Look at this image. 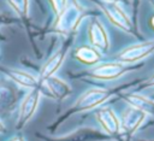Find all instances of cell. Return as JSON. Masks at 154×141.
<instances>
[{
  "instance_id": "5",
  "label": "cell",
  "mask_w": 154,
  "mask_h": 141,
  "mask_svg": "<svg viewBox=\"0 0 154 141\" xmlns=\"http://www.w3.org/2000/svg\"><path fill=\"white\" fill-rule=\"evenodd\" d=\"M99 117L101 119V122L103 123L105 128L108 129V131H117V122L113 117V114L108 111V110H105L102 112L99 113Z\"/></svg>"
},
{
  "instance_id": "8",
  "label": "cell",
  "mask_w": 154,
  "mask_h": 141,
  "mask_svg": "<svg viewBox=\"0 0 154 141\" xmlns=\"http://www.w3.org/2000/svg\"><path fill=\"white\" fill-rule=\"evenodd\" d=\"M52 4H53V6H54V8L58 11V10H60V8L64 6L65 0H52Z\"/></svg>"
},
{
  "instance_id": "3",
  "label": "cell",
  "mask_w": 154,
  "mask_h": 141,
  "mask_svg": "<svg viewBox=\"0 0 154 141\" xmlns=\"http://www.w3.org/2000/svg\"><path fill=\"white\" fill-rule=\"evenodd\" d=\"M47 86L51 88V90L59 98L64 96L67 92H69V87L60 80L58 78H51V77H47Z\"/></svg>"
},
{
  "instance_id": "7",
  "label": "cell",
  "mask_w": 154,
  "mask_h": 141,
  "mask_svg": "<svg viewBox=\"0 0 154 141\" xmlns=\"http://www.w3.org/2000/svg\"><path fill=\"white\" fill-rule=\"evenodd\" d=\"M10 4L18 11V13H25L28 7V0H8Z\"/></svg>"
},
{
  "instance_id": "9",
  "label": "cell",
  "mask_w": 154,
  "mask_h": 141,
  "mask_svg": "<svg viewBox=\"0 0 154 141\" xmlns=\"http://www.w3.org/2000/svg\"><path fill=\"white\" fill-rule=\"evenodd\" d=\"M0 128H1V124H0Z\"/></svg>"
},
{
  "instance_id": "6",
  "label": "cell",
  "mask_w": 154,
  "mask_h": 141,
  "mask_svg": "<svg viewBox=\"0 0 154 141\" xmlns=\"http://www.w3.org/2000/svg\"><path fill=\"white\" fill-rule=\"evenodd\" d=\"M10 76L16 80L17 82H19L20 84H24V86H29V87H32L36 84V81L28 74L25 72H20V71H10L8 72Z\"/></svg>"
},
{
  "instance_id": "4",
  "label": "cell",
  "mask_w": 154,
  "mask_h": 141,
  "mask_svg": "<svg viewBox=\"0 0 154 141\" xmlns=\"http://www.w3.org/2000/svg\"><path fill=\"white\" fill-rule=\"evenodd\" d=\"M61 60H63V53H58V54H55L47 64H46V66L43 67V70H42V77H49L55 70H57V67L61 64Z\"/></svg>"
},
{
  "instance_id": "2",
  "label": "cell",
  "mask_w": 154,
  "mask_h": 141,
  "mask_svg": "<svg viewBox=\"0 0 154 141\" xmlns=\"http://www.w3.org/2000/svg\"><path fill=\"white\" fill-rule=\"evenodd\" d=\"M105 96H106V93L102 90H90L81 99L79 106L81 107H91V106L96 105L97 102H100Z\"/></svg>"
},
{
  "instance_id": "1",
  "label": "cell",
  "mask_w": 154,
  "mask_h": 141,
  "mask_svg": "<svg viewBox=\"0 0 154 141\" xmlns=\"http://www.w3.org/2000/svg\"><path fill=\"white\" fill-rule=\"evenodd\" d=\"M37 99H38V92L37 90L31 92L26 96V99L24 100V102L22 105L20 113H19V122L20 123L26 122L30 118V116L34 113V111L36 108V105H37Z\"/></svg>"
}]
</instances>
